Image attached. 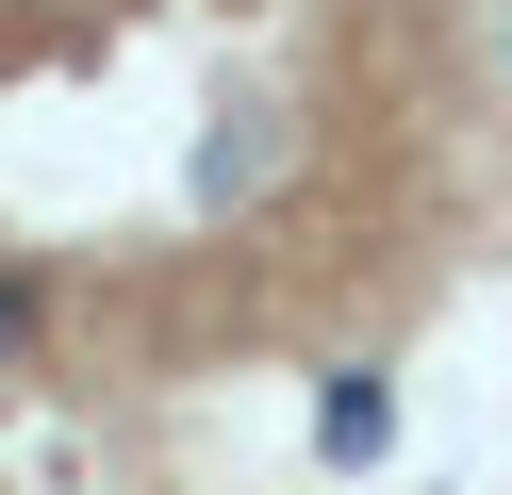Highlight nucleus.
I'll use <instances>...</instances> for the list:
<instances>
[{
	"instance_id": "f257e3e1",
	"label": "nucleus",
	"mask_w": 512,
	"mask_h": 495,
	"mask_svg": "<svg viewBox=\"0 0 512 495\" xmlns=\"http://www.w3.org/2000/svg\"><path fill=\"white\" fill-rule=\"evenodd\" d=\"M479 0H0V380L248 396L463 264Z\"/></svg>"
}]
</instances>
